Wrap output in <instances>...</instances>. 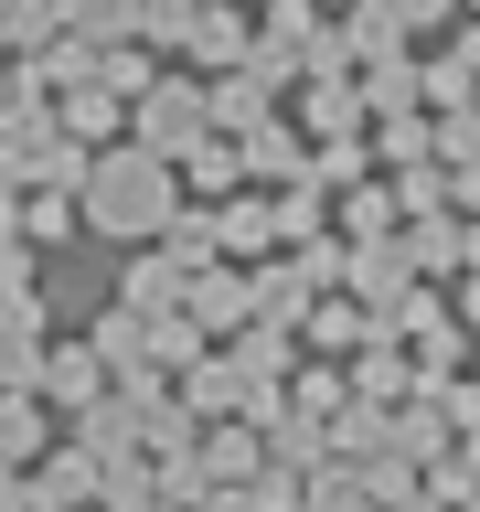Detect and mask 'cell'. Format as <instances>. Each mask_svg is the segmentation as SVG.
Here are the masks:
<instances>
[{"label": "cell", "instance_id": "obj_3", "mask_svg": "<svg viewBox=\"0 0 480 512\" xmlns=\"http://www.w3.org/2000/svg\"><path fill=\"white\" fill-rule=\"evenodd\" d=\"M416 256H427V267H470V224H427Z\"/></svg>", "mask_w": 480, "mask_h": 512}, {"label": "cell", "instance_id": "obj_2", "mask_svg": "<svg viewBox=\"0 0 480 512\" xmlns=\"http://www.w3.org/2000/svg\"><path fill=\"white\" fill-rule=\"evenodd\" d=\"M352 288H363V299H395V288H406L395 246H363V256H352Z\"/></svg>", "mask_w": 480, "mask_h": 512}, {"label": "cell", "instance_id": "obj_1", "mask_svg": "<svg viewBox=\"0 0 480 512\" xmlns=\"http://www.w3.org/2000/svg\"><path fill=\"white\" fill-rule=\"evenodd\" d=\"M86 203H96V224H160L171 214V182H160V160L150 150H118V160H96L86 171Z\"/></svg>", "mask_w": 480, "mask_h": 512}, {"label": "cell", "instance_id": "obj_7", "mask_svg": "<svg viewBox=\"0 0 480 512\" xmlns=\"http://www.w3.org/2000/svg\"><path fill=\"white\" fill-rule=\"evenodd\" d=\"M470 470H480V448H470Z\"/></svg>", "mask_w": 480, "mask_h": 512}, {"label": "cell", "instance_id": "obj_4", "mask_svg": "<svg viewBox=\"0 0 480 512\" xmlns=\"http://www.w3.org/2000/svg\"><path fill=\"white\" fill-rule=\"evenodd\" d=\"M395 22H448V0H395Z\"/></svg>", "mask_w": 480, "mask_h": 512}, {"label": "cell", "instance_id": "obj_8", "mask_svg": "<svg viewBox=\"0 0 480 512\" xmlns=\"http://www.w3.org/2000/svg\"><path fill=\"white\" fill-rule=\"evenodd\" d=\"M288 11H299V0H288Z\"/></svg>", "mask_w": 480, "mask_h": 512}, {"label": "cell", "instance_id": "obj_5", "mask_svg": "<svg viewBox=\"0 0 480 512\" xmlns=\"http://www.w3.org/2000/svg\"><path fill=\"white\" fill-rule=\"evenodd\" d=\"M459 203H470V214H480V160H470V171H459Z\"/></svg>", "mask_w": 480, "mask_h": 512}, {"label": "cell", "instance_id": "obj_6", "mask_svg": "<svg viewBox=\"0 0 480 512\" xmlns=\"http://www.w3.org/2000/svg\"><path fill=\"white\" fill-rule=\"evenodd\" d=\"M470 320H480V278H470Z\"/></svg>", "mask_w": 480, "mask_h": 512}]
</instances>
